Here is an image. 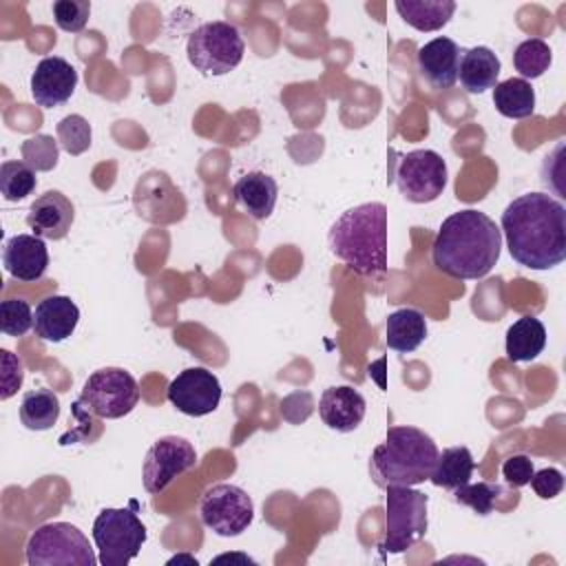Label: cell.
I'll return each mask as SVG.
<instances>
[{
    "instance_id": "1",
    "label": "cell",
    "mask_w": 566,
    "mask_h": 566,
    "mask_svg": "<svg viewBox=\"0 0 566 566\" xmlns=\"http://www.w3.org/2000/svg\"><path fill=\"white\" fill-rule=\"evenodd\" d=\"M513 261L528 270H551L566 259V208L546 192H524L502 212V230Z\"/></svg>"
},
{
    "instance_id": "2",
    "label": "cell",
    "mask_w": 566,
    "mask_h": 566,
    "mask_svg": "<svg viewBox=\"0 0 566 566\" xmlns=\"http://www.w3.org/2000/svg\"><path fill=\"white\" fill-rule=\"evenodd\" d=\"M502 252V232L495 221L473 208L449 214L431 245L433 265L460 281L484 279Z\"/></svg>"
},
{
    "instance_id": "3",
    "label": "cell",
    "mask_w": 566,
    "mask_h": 566,
    "mask_svg": "<svg viewBox=\"0 0 566 566\" xmlns=\"http://www.w3.org/2000/svg\"><path fill=\"white\" fill-rule=\"evenodd\" d=\"M329 252L360 276L387 274V206L367 201L345 210L327 232Z\"/></svg>"
},
{
    "instance_id": "4",
    "label": "cell",
    "mask_w": 566,
    "mask_h": 566,
    "mask_svg": "<svg viewBox=\"0 0 566 566\" xmlns=\"http://www.w3.org/2000/svg\"><path fill=\"white\" fill-rule=\"evenodd\" d=\"M438 444L418 427H389L387 438L369 458L371 480L380 486H416L431 478Z\"/></svg>"
},
{
    "instance_id": "5",
    "label": "cell",
    "mask_w": 566,
    "mask_h": 566,
    "mask_svg": "<svg viewBox=\"0 0 566 566\" xmlns=\"http://www.w3.org/2000/svg\"><path fill=\"white\" fill-rule=\"evenodd\" d=\"M385 491V539L378 548L382 555H398L424 537L429 497L413 486H387Z\"/></svg>"
},
{
    "instance_id": "6",
    "label": "cell",
    "mask_w": 566,
    "mask_h": 566,
    "mask_svg": "<svg viewBox=\"0 0 566 566\" xmlns=\"http://www.w3.org/2000/svg\"><path fill=\"white\" fill-rule=\"evenodd\" d=\"M245 53L239 29L226 20H212L188 35V62L201 75H226L234 71Z\"/></svg>"
},
{
    "instance_id": "7",
    "label": "cell",
    "mask_w": 566,
    "mask_h": 566,
    "mask_svg": "<svg viewBox=\"0 0 566 566\" xmlns=\"http://www.w3.org/2000/svg\"><path fill=\"white\" fill-rule=\"evenodd\" d=\"M29 566H95V557L86 535L69 522H49L38 526L27 539Z\"/></svg>"
},
{
    "instance_id": "8",
    "label": "cell",
    "mask_w": 566,
    "mask_h": 566,
    "mask_svg": "<svg viewBox=\"0 0 566 566\" xmlns=\"http://www.w3.org/2000/svg\"><path fill=\"white\" fill-rule=\"evenodd\" d=\"M137 504L133 502V509ZM133 509H102L93 522V542L102 566H126L146 542V526Z\"/></svg>"
},
{
    "instance_id": "9",
    "label": "cell",
    "mask_w": 566,
    "mask_h": 566,
    "mask_svg": "<svg viewBox=\"0 0 566 566\" xmlns=\"http://www.w3.org/2000/svg\"><path fill=\"white\" fill-rule=\"evenodd\" d=\"M93 416L117 420L130 413L139 402V387L133 374L122 367H102L93 371L77 398Z\"/></svg>"
},
{
    "instance_id": "10",
    "label": "cell",
    "mask_w": 566,
    "mask_h": 566,
    "mask_svg": "<svg viewBox=\"0 0 566 566\" xmlns=\"http://www.w3.org/2000/svg\"><path fill=\"white\" fill-rule=\"evenodd\" d=\"M199 517L206 528L221 537H237L254 520L252 497L237 484H214L206 489L199 502Z\"/></svg>"
},
{
    "instance_id": "11",
    "label": "cell",
    "mask_w": 566,
    "mask_h": 566,
    "mask_svg": "<svg viewBox=\"0 0 566 566\" xmlns=\"http://www.w3.org/2000/svg\"><path fill=\"white\" fill-rule=\"evenodd\" d=\"M447 161L429 148L402 155L396 168L398 192L411 203L436 201L447 188Z\"/></svg>"
},
{
    "instance_id": "12",
    "label": "cell",
    "mask_w": 566,
    "mask_h": 566,
    "mask_svg": "<svg viewBox=\"0 0 566 566\" xmlns=\"http://www.w3.org/2000/svg\"><path fill=\"white\" fill-rule=\"evenodd\" d=\"M195 464H197V451L186 438L164 436L148 449L144 458V467H142L144 489L150 495H157L175 478L190 471Z\"/></svg>"
},
{
    "instance_id": "13",
    "label": "cell",
    "mask_w": 566,
    "mask_h": 566,
    "mask_svg": "<svg viewBox=\"0 0 566 566\" xmlns=\"http://www.w3.org/2000/svg\"><path fill=\"white\" fill-rule=\"evenodd\" d=\"M166 398L172 402V407H177V411L201 418L219 407L221 382L206 367H188L170 380Z\"/></svg>"
},
{
    "instance_id": "14",
    "label": "cell",
    "mask_w": 566,
    "mask_h": 566,
    "mask_svg": "<svg viewBox=\"0 0 566 566\" xmlns=\"http://www.w3.org/2000/svg\"><path fill=\"white\" fill-rule=\"evenodd\" d=\"M77 86V71L64 57H42L31 73V97L42 108H55L71 99Z\"/></svg>"
},
{
    "instance_id": "15",
    "label": "cell",
    "mask_w": 566,
    "mask_h": 566,
    "mask_svg": "<svg viewBox=\"0 0 566 566\" xmlns=\"http://www.w3.org/2000/svg\"><path fill=\"white\" fill-rule=\"evenodd\" d=\"M73 219H75V208L71 199L60 190H46L31 203L27 214V226L40 239L60 241L69 234Z\"/></svg>"
},
{
    "instance_id": "16",
    "label": "cell",
    "mask_w": 566,
    "mask_h": 566,
    "mask_svg": "<svg viewBox=\"0 0 566 566\" xmlns=\"http://www.w3.org/2000/svg\"><path fill=\"white\" fill-rule=\"evenodd\" d=\"M460 57V46L451 38L440 35L418 49V71L431 88L444 91L458 82Z\"/></svg>"
},
{
    "instance_id": "17",
    "label": "cell",
    "mask_w": 566,
    "mask_h": 566,
    "mask_svg": "<svg viewBox=\"0 0 566 566\" xmlns=\"http://www.w3.org/2000/svg\"><path fill=\"white\" fill-rule=\"evenodd\" d=\"M2 263L15 281H40L49 268V250L44 239L35 234H13L2 248Z\"/></svg>"
},
{
    "instance_id": "18",
    "label": "cell",
    "mask_w": 566,
    "mask_h": 566,
    "mask_svg": "<svg viewBox=\"0 0 566 566\" xmlns=\"http://www.w3.org/2000/svg\"><path fill=\"white\" fill-rule=\"evenodd\" d=\"M365 409H367V402L363 394L352 385L327 387L318 400L321 420L338 433H349L358 429V424L365 418Z\"/></svg>"
},
{
    "instance_id": "19",
    "label": "cell",
    "mask_w": 566,
    "mask_h": 566,
    "mask_svg": "<svg viewBox=\"0 0 566 566\" xmlns=\"http://www.w3.org/2000/svg\"><path fill=\"white\" fill-rule=\"evenodd\" d=\"M80 321V307L62 294L42 298L33 312V332L46 343L66 340Z\"/></svg>"
},
{
    "instance_id": "20",
    "label": "cell",
    "mask_w": 566,
    "mask_h": 566,
    "mask_svg": "<svg viewBox=\"0 0 566 566\" xmlns=\"http://www.w3.org/2000/svg\"><path fill=\"white\" fill-rule=\"evenodd\" d=\"M237 203L256 221H263L272 214L279 197V186L274 177L261 170L245 172L232 188Z\"/></svg>"
},
{
    "instance_id": "21",
    "label": "cell",
    "mask_w": 566,
    "mask_h": 566,
    "mask_svg": "<svg viewBox=\"0 0 566 566\" xmlns=\"http://www.w3.org/2000/svg\"><path fill=\"white\" fill-rule=\"evenodd\" d=\"M500 57L489 46H471L462 51L458 80L467 93H484L497 84Z\"/></svg>"
},
{
    "instance_id": "22",
    "label": "cell",
    "mask_w": 566,
    "mask_h": 566,
    "mask_svg": "<svg viewBox=\"0 0 566 566\" xmlns=\"http://www.w3.org/2000/svg\"><path fill=\"white\" fill-rule=\"evenodd\" d=\"M427 338V318L413 307H400L387 316L385 340L387 347L400 354H409Z\"/></svg>"
},
{
    "instance_id": "23",
    "label": "cell",
    "mask_w": 566,
    "mask_h": 566,
    "mask_svg": "<svg viewBox=\"0 0 566 566\" xmlns=\"http://www.w3.org/2000/svg\"><path fill=\"white\" fill-rule=\"evenodd\" d=\"M506 356L513 363H531L546 347V327L535 316H520L506 329Z\"/></svg>"
},
{
    "instance_id": "24",
    "label": "cell",
    "mask_w": 566,
    "mask_h": 566,
    "mask_svg": "<svg viewBox=\"0 0 566 566\" xmlns=\"http://www.w3.org/2000/svg\"><path fill=\"white\" fill-rule=\"evenodd\" d=\"M398 15L418 31H438L449 24L455 2L453 0H396Z\"/></svg>"
},
{
    "instance_id": "25",
    "label": "cell",
    "mask_w": 566,
    "mask_h": 566,
    "mask_svg": "<svg viewBox=\"0 0 566 566\" xmlns=\"http://www.w3.org/2000/svg\"><path fill=\"white\" fill-rule=\"evenodd\" d=\"M493 106L509 119H526L535 113V91L522 77H509L493 86Z\"/></svg>"
},
{
    "instance_id": "26",
    "label": "cell",
    "mask_w": 566,
    "mask_h": 566,
    "mask_svg": "<svg viewBox=\"0 0 566 566\" xmlns=\"http://www.w3.org/2000/svg\"><path fill=\"white\" fill-rule=\"evenodd\" d=\"M473 469H475V462L467 447H449L442 453H438V460L429 480L436 486L453 491L471 480Z\"/></svg>"
},
{
    "instance_id": "27",
    "label": "cell",
    "mask_w": 566,
    "mask_h": 566,
    "mask_svg": "<svg viewBox=\"0 0 566 566\" xmlns=\"http://www.w3.org/2000/svg\"><path fill=\"white\" fill-rule=\"evenodd\" d=\"M60 418V398L46 387L27 391L20 402V422L31 431H46Z\"/></svg>"
},
{
    "instance_id": "28",
    "label": "cell",
    "mask_w": 566,
    "mask_h": 566,
    "mask_svg": "<svg viewBox=\"0 0 566 566\" xmlns=\"http://www.w3.org/2000/svg\"><path fill=\"white\" fill-rule=\"evenodd\" d=\"M553 62L551 46L542 38H528L520 42L513 51V66L522 80L542 77Z\"/></svg>"
},
{
    "instance_id": "29",
    "label": "cell",
    "mask_w": 566,
    "mask_h": 566,
    "mask_svg": "<svg viewBox=\"0 0 566 566\" xmlns=\"http://www.w3.org/2000/svg\"><path fill=\"white\" fill-rule=\"evenodd\" d=\"M38 177L27 161H2L0 166V192L7 201H22L35 190Z\"/></svg>"
},
{
    "instance_id": "30",
    "label": "cell",
    "mask_w": 566,
    "mask_h": 566,
    "mask_svg": "<svg viewBox=\"0 0 566 566\" xmlns=\"http://www.w3.org/2000/svg\"><path fill=\"white\" fill-rule=\"evenodd\" d=\"M33 327V310L24 298H7L0 303V329L20 338Z\"/></svg>"
},
{
    "instance_id": "31",
    "label": "cell",
    "mask_w": 566,
    "mask_h": 566,
    "mask_svg": "<svg viewBox=\"0 0 566 566\" xmlns=\"http://www.w3.org/2000/svg\"><path fill=\"white\" fill-rule=\"evenodd\" d=\"M500 495V486L493 482H478V484H462L453 489V497L458 504L473 509L478 515H489L495 506V497Z\"/></svg>"
},
{
    "instance_id": "32",
    "label": "cell",
    "mask_w": 566,
    "mask_h": 566,
    "mask_svg": "<svg viewBox=\"0 0 566 566\" xmlns=\"http://www.w3.org/2000/svg\"><path fill=\"white\" fill-rule=\"evenodd\" d=\"M53 20L62 31L77 33L86 27L91 15V2L88 0H55L53 7Z\"/></svg>"
},
{
    "instance_id": "33",
    "label": "cell",
    "mask_w": 566,
    "mask_h": 566,
    "mask_svg": "<svg viewBox=\"0 0 566 566\" xmlns=\"http://www.w3.org/2000/svg\"><path fill=\"white\" fill-rule=\"evenodd\" d=\"M57 137L66 153L80 155L91 146V126L82 115H66L57 124Z\"/></svg>"
},
{
    "instance_id": "34",
    "label": "cell",
    "mask_w": 566,
    "mask_h": 566,
    "mask_svg": "<svg viewBox=\"0 0 566 566\" xmlns=\"http://www.w3.org/2000/svg\"><path fill=\"white\" fill-rule=\"evenodd\" d=\"M0 400H9L22 387L24 367L13 352L0 349Z\"/></svg>"
},
{
    "instance_id": "35",
    "label": "cell",
    "mask_w": 566,
    "mask_h": 566,
    "mask_svg": "<svg viewBox=\"0 0 566 566\" xmlns=\"http://www.w3.org/2000/svg\"><path fill=\"white\" fill-rule=\"evenodd\" d=\"M22 153L31 161V166H35L38 170H49L57 161V146H55V139L49 135H38L27 139L22 146Z\"/></svg>"
},
{
    "instance_id": "36",
    "label": "cell",
    "mask_w": 566,
    "mask_h": 566,
    "mask_svg": "<svg viewBox=\"0 0 566 566\" xmlns=\"http://www.w3.org/2000/svg\"><path fill=\"white\" fill-rule=\"evenodd\" d=\"M533 460L526 453H513L502 462V478L513 489L526 486L533 478Z\"/></svg>"
},
{
    "instance_id": "37",
    "label": "cell",
    "mask_w": 566,
    "mask_h": 566,
    "mask_svg": "<svg viewBox=\"0 0 566 566\" xmlns=\"http://www.w3.org/2000/svg\"><path fill=\"white\" fill-rule=\"evenodd\" d=\"M533 486V491L537 493V497L542 500H553L562 493L564 489V475L559 469L555 467H544L539 471H533V478L528 482Z\"/></svg>"
},
{
    "instance_id": "38",
    "label": "cell",
    "mask_w": 566,
    "mask_h": 566,
    "mask_svg": "<svg viewBox=\"0 0 566 566\" xmlns=\"http://www.w3.org/2000/svg\"><path fill=\"white\" fill-rule=\"evenodd\" d=\"M179 562H188L190 566H197V559H192V557H188V555H177V557L168 559V564H170V566H172V564H179Z\"/></svg>"
},
{
    "instance_id": "39",
    "label": "cell",
    "mask_w": 566,
    "mask_h": 566,
    "mask_svg": "<svg viewBox=\"0 0 566 566\" xmlns=\"http://www.w3.org/2000/svg\"><path fill=\"white\" fill-rule=\"evenodd\" d=\"M221 559H243V562L254 564V559H250V557H245V555H219V557H214V562H221Z\"/></svg>"
}]
</instances>
